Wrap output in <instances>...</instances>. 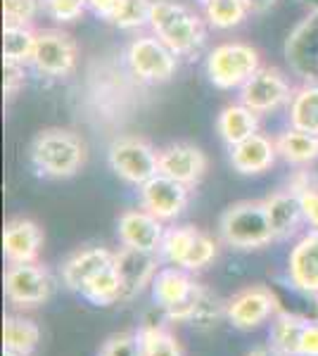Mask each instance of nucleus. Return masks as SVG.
<instances>
[{
    "instance_id": "f257e3e1",
    "label": "nucleus",
    "mask_w": 318,
    "mask_h": 356,
    "mask_svg": "<svg viewBox=\"0 0 318 356\" xmlns=\"http://www.w3.org/2000/svg\"><path fill=\"white\" fill-rule=\"evenodd\" d=\"M31 162L45 178H72L86 162V145L74 131L48 129L33 138Z\"/></svg>"
},
{
    "instance_id": "f03ea898",
    "label": "nucleus",
    "mask_w": 318,
    "mask_h": 356,
    "mask_svg": "<svg viewBox=\"0 0 318 356\" xmlns=\"http://www.w3.org/2000/svg\"><path fill=\"white\" fill-rule=\"evenodd\" d=\"M150 29L152 36L181 55H190L200 50L205 43V24L198 15L183 3L176 0H154L152 15H150Z\"/></svg>"
},
{
    "instance_id": "7ed1b4c3",
    "label": "nucleus",
    "mask_w": 318,
    "mask_h": 356,
    "mask_svg": "<svg viewBox=\"0 0 318 356\" xmlns=\"http://www.w3.org/2000/svg\"><path fill=\"white\" fill-rule=\"evenodd\" d=\"M218 233L223 243L235 250H262L271 240H276L264 202H254V200L230 204L221 214Z\"/></svg>"
},
{
    "instance_id": "20e7f679",
    "label": "nucleus",
    "mask_w": 318,
    "mask_h": 356,
    "mask_svg": "<svg viewBox=\"0 0 318 356\" xmlns=\"http://www.w3.org/2000/svg\"><path fill=\"white\" fill-rule=\"evenodd\" d=\"M262 69V55L250 43H221L207 57V76L221 90L242 88Z\"/></svg>"
},
{
    "instance_id": "39448f33",
    "label": "nucleus",
    "mask_w": 318,
    "mask_h": 356,
    "mask_svg": "<svg viewBox=\"0 0 318 356\" xmlns=\"http://www.w3.org/2000/svg\"><path fill=\"white\" fill-rule=\"evenodd\" d=\"M107 162L121 181L138 188L159 174V150L141 136L117 138L107 150Z\"/></svg>"
},
{
    "instance_id": "423d86ee",
    "label": "nucleus",
    "mask_w": 318,
    "mask_h": 356,
    "mask_svg": "<svg viewBox=\"0 0 318 356\" xmlns=\"http://www.w3.org/2000/svg\"><path fill=\"white\" fill-rule=\"evenodd\" d=\"M280 302L276 292L266 285H247L235 292L228 302H225V318L233 328L242 332L259 328L269 318H273L280 312Z\"/></svg>"
},
{
    "instance_id": "0eeeda50",
    "label": "nucleus",
    "mask_w": 318,
    "mask_h": 356,
    "mask_svg": "<svg viewBox=\"0 0 318 356\" xmlns=\"http://www.w3.org/2000/svg\"><path fill=\"white\" fill-rule=\"evenodd\" d=\"M126 65L133 76L141 81L159 83L173 76L178 67V55L157 36H141L126 50Z\"/></svg>"
},
{
    "instance_id": "6e6552de",
    "label": "nucleus",
    "mask_w": 318,
    "mask_h": 356,
    "mask_svg": "<svg viewBox=\"0 0 318 356\" xmlns=\"http://www.w3.org/2000/svg\"><path fill=\"white\" fill-rule=\"evenodd\" d=\"M53 292V275L45 266L31 264H10L5 271V297L19 309H31L48 302Z\"/></svg>"
},
{
    "instance_id": "1a4fd4ad",
    "label": "nucleus",
    "mask_w": 318,
    "mask_h": 356,
    "mask_svg": "<svg viewBox=\"0 0 318 356\" xmlns=\"http://www.w3.org/2000/svg\"><path fill=\"white\" fill-rule=\"evenodd\" d=\"M79 48L69 33L60 29H43L38 31L36 50H33L31 65L38 74L50 79H65L77 69Z\"/></svg>"
},
{
    "instance_id": "9d476101",
    "label": "nucleus",
    "mask_w": 318,
    "mask_h": 356,
    "mask_svg": "<svg viewBox=\"0 0 318 356\" xmlns=\"http://www.w3.org/2000/svg\"><path fill=\"white\" fill-rule=\"evenodd\" d=\"M285 60L304 83H318V10H311L290 31Z\"/></svg>"
},
{
    "instance_id": "9b49d317",
    "label": "nucleus",
    "mask_w": 318,
    "mask_h": 356,
    "mask_svg": "<svg viewBox=\"0 0 318 356\" xmlns=\"http://www.w3.org/2000/svg\"><path fill=\"white\" fill-rule=\"evenodd\" d=\"M292 88L280 69L262 67L257 74L240 88V102L257 114L276 112L283 105H290Z\"/></svg>"
},
{
    "instance_id": "f8f14e48",
    "label": "nucleus",
    "mask_w": 318,
    "mask_h": 356,
    "mask_svg": "<svg viewBox=\"0 0 318 356\" xmlns=\"http://www.w3.org/2000/svg\"><path fill=\"white\" fill-rule=\"evenodd\" d=\"M114 268L121 280V302H131L148 285H152L154 275L159 271V257L157 252L121 247L119 252H114Z\"/></svg>"
},
{
    "instance_id": "ddd939ff",
    "label": "nucleus",
    "mask_w": 318,
    "mask_h": 356,
    "mask_svg": "<svg viewBox=\"0 0 318 356\" xmlns=\"http://www.w3.org/2000/svg\"><path fill=\"white\" fill-rule=\"evenodd\" d=\"M190 202V186L157 174L141 186V204L159 221H173Z\"/></svg>"
},
{
    "instance_id": "4468645a",
    "label": "nucleus",
    "mask_w": 318,
    "mask_h": 356,
    "mask_svg": "<svg viewBox=\"0 0 318 356\" xmlns=\"http://www.w3.org/2000/svg\"><path fill=\"white\" fill-rule=\"evenodd\" d=\"M164 221H159L148 209H126L119 214L117 221V235L124 247L143 252H159V245L164 240Z\"/></svg>"
},
{
    "instance_id": "2eb2a0df",
    "label": "nucleus",
    "mask_w": 318,
    "mask_h": 356,
    "mask_svg": "<svg viewBox=\"0 0 318 356\" xmlns=\"http://www.w3.org/2000/svg\"><path fill=\"white\" fill-rule=\"evenodd\" d=\"M207 171V154L190 143H173L159 150V174L186 186H198Z\"/></svg>"
},
{
    "instance_id": "dca6fc26",
    "label": "nucleus",
    "mask_w": 318,
    "mask_h": 356,
    "mask_svg": "<svg viewBox=\"0 0 318 356\" xmlns=\"http://www.w3.org/2000/svg\"><path fill=\"white\" fill-rule=\"evenodd\" d=\"M43 247V231L36 221L17 216L5 223L3 252L8 264H31L38 259Z\"/></svg>"
},
{
    "instance_id": "f3484780",
    "label": "nucleus",
    "mask_w": 318,
    "mask_h": 356,
    "mask_svg": "<svg viewBox=\"0 0 318 356\" xmlns=\"http://www.w3.org/2000/svg\"><path fill=\"white\" fill-rule=\"evenodd\" d=\"M290 283L306 295H318V228H311L294 243L287 259Z\"/></svg>"
},
{
    "instance_id": "a211bd4d",
    "label": "nucleus",
    "mask_w": 318,
    "mask_h": 356,
    "mask_svg": "<svg viewBox=\"0 0 318 356\" xmlns=\"http://www.w3.org/2000/svg\"><path fill=\"white\" fill-rule=\"evenodd\" d=\"M200 283L190 278V271L181 266L159 268L152 280V300L164 312H171L176 307H183L198 295Z\"/></svg>"
},
{
    "instance_id": "6ab92c4d",
    "label": "nucleus",
    "mask_w": 318,
    "mask_h": 356,
    "mask_svg": "<svg viewBox=\"0 0 318 356\" xmlns=\"http://www.w3.org/2000/svg\"><path fill=\"white\" fill-rule=\"evenodd\" d=\"M264 207L276 240H287L299 231V223L304 221V211L302 202H299V193L292 186L269 195L264 200Z\"/></svg>"
},
{
    "instance_id": "aec40b11",
    "label": "nucleus",
    "mask_w": 318,
    "mask_h": 356,
    "mask_svg": "<svg viewBox=\"0 0 318 356\" xmlns=\"http://www.w3.org/2000/svg\"><path fill=\"white\" fill-rule=\"evenodd\" d=\"M114 264V252L105 250V247H86L79 250L74 257H69L62 266V283L67 290L81 292L86 288L90 278H95L100 271Z\"/></svg>"
},
{
    "instance_id": "412c9836",
    "label": "nucleus",
    "mask_w": 318,
    "mask_h": 356,
    "mask_svg": "<svg viewBox=\"0 0 318 356\" xmlns=\"http://www.w3.org/2000/svg\"><path fill=\"white\" fill-rule=\"evenodd\" d=\"M276 157H278L276 140L266 138L264 134H254L247 140L230 147V164H233L235 171L245 176L269 171L276 164Z\"/></svg>"
},
{
    "instance_id": "4be33fe9",
    "label": "nucleus",
    "mask_w": 318,
    "mask_h": 356,
    "mask_svg": "<svg viewBox=\"0 0 318 356\" xmlns=\"http://www.w3.org/2000/svg\"><path fill=\"white\" fill-rule=\"evenodd\" d=\"M216 131L225 145L233 147L247 140L250 136L259 134V114L247 105H242V102L225 105L216 119Z\"/></svg>"
},
{
    "instance_id": "5701e85b",
    "label": "nucleus",
    "mask_w": 318,
    "mask_h": 356,
    "mask_svg": "<svg viewBox=\"0 0 318 356\" xmlns=\"http://www.w3.org/2000/svg\"><path fill=\"white\" fill-rule=\"evenodd\" d=\"M306 325H309V318L280 309L271 318V332H269L271 347L283 356H299V342H302Z\"/></svg>"
},
{
    "instance_id": "b1692460",
    "label": "nucleus",
    "mask_w": 318,
    "mask_h": 356,
    "mask_svg": "<svg viewBox=\"0 0 318 356\" xmlns=\"http://www.w3.org/2000/svg\"><path fill=\"white\" fill-rule=\"evenodd\" d=\"M40 342V328L24 316H5L3 318V349H13L22 356H31Z\"/></svg>"
},
{
    "instance_id": "393cba45",
    "label": "nucleus",
    "mask_w": 318,
    "mask_h": 356,
    "mask_svg": "<svg viewBox=\"0 0 318 356\" xmlns=\"http://www.w3.org/2000/svg\"><path fill=\"white\" fill-rule=\"evenodd\" d=\"M276 147H278V157H283L285 162L309 164L318 157V136L290 126L276 138Z\"/></svg>"
},
{
    "instance_id": "a878e982",
    "label": "nucleus",
    "mask_w": 318,
    "mask_h": 356,
    "mask_svg": "<svg viewBox=\"0 0 318 356\" xmlns=\"http://www.w3.org/2000/svg\"><path fill=\"white\" fill-rule=\"evenodd\" d=\"M290 126L318 136V83H304L292 93L290 100Z\"/></svg>"
},
{
    "instance_id": "bb28decb",
    "label": "nucleus",
    "mask_w": 318,
    "mask_h": 356,
    "mask_svg": "<svg viewBox=\"0 0 318 356\" xmlns=\"http://www.w3.org/2000/svg\"><path fill=\"white\" fill-rule=\"evenodd\" d=\"M38 31L31 26H17L5 24L3 29V55L5 62H15V65H31L33 50H36Z\"/></svg>"
},
{
    "instance_id": "cd10ccee",
    "label": "nucleus",
    "mask_w": 318,
    "mask_h": 356,
    "mask_svg": "<svg viewBox=\"0 0 318 356\" xmlns=\"http://www.w3.org/2000/svg\"><path fill=\"white\" fill-rule=\"evenodd\" d=\"M79 295L90 304H95V307H112V304L121 302V280L114 264L97 273L95 278H90Z\"/></svg>"
},
{
    "instance_id": "c85d7f7f",
    "label": "nucleus",
    "mask_w": 318,
    "mask_h": 356,
    "mask_svg": "<svg viewBox=\"0 0 318 356\" xmlns=\"http://www.w3.org/2000/svg\"><path fill=\"white\" fill-rule=\"evenodd\" d=\"M138 340H141L143 356H186L176 335L164 325H143L138 330Z\"/></svg>"
},
{
    "instance_id": "c756f323",
    "label": "nucleus",
    "mask_w": 318,
    "mask_h": 356,
    "mask_svg": "<svg viewBox=\"0 0 318 356\" xmlns=\"http://www.w3.org/2000/svg\"><path fill=\"white\" fill-rule=\"evenodd\" d=\"M250 15L245 0H209L205 3V19L214 29L240 26Z\"/></svg>"
},
{
    "instance_id": "7c9ffc66",
    "label": "nucleus",
    "mask_w": 318,
    "mask_h": 356,
    "mask_svg": "<svg viewBox=\"0 0 318 356\" xmlns=\"http://www.w3.org/2000/svg\"><path fill=\"white\" fill-rule=\"evenodd\" d=\"M200 228L195 226H176V228H169L164 233V240L159 245V257L164 261H169L171 266H183L188 257V250L193 245L195 235H198Z\"/></svg>"
},
{
    "instance_id": "2f4dec72",
    "label": "nucleus",
    "mask_w": 318,
    "mask_h": 356,
    "mask_svg": "<svg viewBox=\"0 0 318 356\" xmlns=\"http://www.w3.org/2000/svg\"><path fill=\"white\" fill-rule=\"evenodd\" d=\"M154 0H121L117 13L112 15V24L131 31V29L150 26V15H152Z\"/></svg>"
},
{
    "instance_id": "473e14b6",
    "label": "nucleus",
    "mask_w": 318,
    "mask_h": 356,
    "mask_svg": "<svg viewBox=\"0 0 318 356\" xmlns=\"http://www.w3.org/2000/svg\"><path fill=\"white\" fill-rule=\"evenodd\" d=\"M216 254H218V247H216V243H214V238L198 231L181 268H186V271H200V268L209 266V264L216 259Z\"/></svg>"
},
{
    "instance_id": "72a5a7b5",
    "label": "nucleus",
    "mask_w": 318,
    "mask_h": 356,
    "mask_svg": "<svg viewBox=\"0 0 318 356\" xmlns=\"http://www.w3.org/2000/svg\"><path fill=\"white\" fill-rule=\"evenodd\" d=\"M43 0H3V15L5 24H17V26H31V22L36 19Z\"/></svg>"
},
{
    "instance_id": "f704fd0d",
    "label": "nucleus",
    "mask_w": 318,
    "mask_h": 356,
    "mask_svg": "<svg viewBox=\"0 0 318 356\" xmlns=\"http://www.w3.org/2000/svg\"><path fill=\"white\" fill-rule=\"evenodd\" d=\"M97 356H143L138 332H114L102 342Z\"/></svg>"
},
{
    "instance_id": "c9c22d12",
    "label": "nucleus",
    "mask_w": 318,
    "mask_h": 356,
    "mask_svg": "<svg viewBox=\"0 0 318 356\" xmlns=\"http://www.w3.org/2000/svg\"><path fill=\"white\" fill-rule=\"evenodd\" d=\"M88 8V0H43V10L57 22H74Z\"/></svg>"
},
{
    "instance_id": "e433bc0d",
    "label": "nucleus",
    "mask_w": 318,
    "mask_h": 356,
    "mask_svg": "<svg viewBox=\"0 0 318 356\" xmlns=\"http://www.w3.org/2000/svg\"><path fill=\"white\" fill-rule=\"evenodd\" d=\"M292 188L299 193L304 221L311 228H318V186H311L309 181H304V183H292Z\"/></svg>"
},
{
    "instance_id": "4c0bfd02",
    "label": "nucleus",
    "mask_w": 318,
    "mask_h": 356,
    "mask_svg": "<svg viewBox=\"0 0 318 356\" xmlns=\"http://www.w3.org/2000/svg\"><path fill=\"white\" fill-rule=\"evenodd\" d=\"M24 86V65H15V62H5V97L13 100Z\"/></svg>"
},
{
    "instance_id": "58836bf2",
    "label": "nucleus",
    "mask_w": 318,
    "mask_h": 356,
    "mask_svg": "<svg viewBox=\"0 0 318 356\" xmlns=\"http://www.w3.org/2000/svg\"><path fill=\"white\" fill-rule=\"evenodd\" d=\"M299 356H318V321H309L302 342H299Z\"/></svg>"
},
{
    "instance_id": "ea45409f",
    "label": "nucleus",
    "mask_w": 318,
    "mask_h": 356,
    "mask_svg": "<svg viewBox=\"0 0 318 356\" xmlns=\"http://www.w3.org/2000/svg\"><path fill=\"white\" fill-rule=\"evenodd\" d=\"M121 0H88V8L100 17V19H112V15L117 13Z\"/></svg>"
},
{
    "instance_id": "a19ab883",
    "label": "nucleus",
    "mask_w": 318,
    "mask_h": 356,
    "mask_svg": "<svg viewBox=\"0 0 318 356\" xmlns=\"http://www.w3.org/2000/svg\"><path fill=\"white\" fill-rule=\"evenodd\" d=\"M247 8H250V13H266V10L273 8L278 0H245Z\"/></svg>"
},
{
    "instance_id": "79ce46f5",
    "label": "nucleus",
    "mask_w": 318,
    "mask_h": 356,
    "mask_svg": "<svg viewBox=\"0 0 318 356\" xmlns=\"http://www.w3.org/2000/svg\"><path fill=\"white\" fill-rule=\"evenodd\" d=\"M247 356H283V354H278V352H276V349L269 344V347H254Z\"/></svg>"
},
{
    "instance_id": "37998d69",
    "label": "nucleus",
    "mask_w": 318,
    "mask_h": 356,
    "mask_svg": "<svg viewBox=\"0 0 318 356\" xmlns=\"http://www.w3.org/2000/svg\"><path fill=\"white\" fill-rule=\"evenodd\" d=\"M3 356H22V354L13 352V349H3Z\"/></svg>"
},
{
    "instance_id": "c03bdc74",
    "label": "nucleus",
    "mask_w": 318,
    "mask_h": 356,
    "mask_svg": "<svg viewBox=\"0 0 318 356\" xmlns=\"http://www.w3.org/2000/svg\"><path fill=\"white\" fill-rule=\"evenodd\" d=\"M306 3H309V5H311V8H314V10H318V0H306Z\"/></svg>"
},
{
    "instance_id": "a18cd8bd",
    "label": "nucleus",
    "mask_w": 318,
    "mask_h": 356,
    "mask_svg": "<svg viewBox=\"0 0 318 356\" xmlns=\"http://www.w3.org/2000/svg\"><path fill=\"white\" fill-rule=\"evenodd\" d=\"M200 3H202V5H205V3H209V0H200Z\"/></svg>"
}]
</instances>
